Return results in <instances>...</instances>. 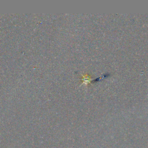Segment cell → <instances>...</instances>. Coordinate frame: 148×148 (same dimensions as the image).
<instances>
[{
	"label": "cell",
	"instance_id": "1",
	"mask_svg": "<svg viewBox=\"0 0 148 148\" xmlns=\"http://www.w3.org/2000/svg\"><path fill=\"white\" fill-rule=\"evenodd\" d=\"M82 80H83V84L87 85V84H88L89 83L91 82V80H92L87 74L86 75H82Z\"/></svg>",
	"mask_w": 148,
	"mask_h": 148
}]
</instances>
